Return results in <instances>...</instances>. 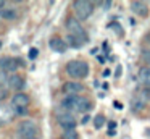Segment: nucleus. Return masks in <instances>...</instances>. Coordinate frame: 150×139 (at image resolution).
Segmentation results:
<instances>
[{"mask_svg": "<svg viewBox=\"0 0 150 139\" xmlns=\"http://www.w3.org/2000/svg\"><path fill=\"white\" fill-rule=\"evenodd\" d=\"M110 5H111V2H103V6H105V8H110Z\"/></svg>", "mask_w": 150, "mask_h": 139, "instance_id": "obj_25", "label": "nucleus"}, {"mask_svg": "<svg viewBox=\"0 0 150 139\" xmlns=\"http://www.w3.org/2000/svg\"><path fill=\"white\" fill-rule=\"evenodd\" d=\"M73 6H74L78 19H87L92 15V11H94V5L91 2H87V0H76L73 3Z\"/></svg>", "mask_w": 150, "mask_h": 139, "instance_id": "obj_4", "label": "nucleus"}, {"mask_svg": "<svg viewBox=\"0 0 150 139\" xmlns=\"http://www.w3.org/2000/svg\"><path fill=\"white\" fill-rule=\"evenodd\" d=\"M66 73L74 79H84L89 74V65L81 60H73L66 65Z\"/></svg>", "mask_w": 150, "mask_h": 139, "instance_id": "obj_2", "label": "nucleus"}, {"mask_svg": "<svg viewBox=\"0 0 150 139\" xmlns=\"http://www.w3.org/2000/svg\"><path fill=\"white\" fill-rule=\"evenodd\" d=\"M103 125H105V116L103 115H95V118H94V128L95 129H100Z\"/></svg>", "mask_w": 150, "mask_h": 139, "instance_id": "obj_17", "label": "nucleus"}, {"mask_svg": "<svg viewBox=\"0 0 150 139\" xmlns=\"http://www.w3.org/2000/svg\"><path fill=\"white\" fill-rule=\"evenodd\" d=\"M115 107H116V108H123V103H120V102H115Z\"/></svg>", "mask_w": 150, "mask_h": 139, "instance_id": "obj_24", "label": "nucleus"}, {"mask_svg": "<svg viewBox=\"0 0 150 139\" xmlns=\"http://www.w3.org/2000/svg\"><path fill=\"white\" fill-rule=\"evenodd\" d=\"M145 103H147V99L144 96H136L132 99V102H131V108H132V112H139V110H142L144 107H145Z\"/></svg>", "mask_w": 150, "mask_h": 139, "instance_id": "obj_13", "label": "nucleus"}, {"mask_svg": "<svg viewBox=\"0 0 150 139\" xmlns=\"http://www.w3.org/2000/svg\"><path fill=\"white\" fill-rule=\"evenodd\" d=\"M142 57H144V60H145L147 63L150 65V50H149V52H144V53H142Z\"/></svg>", "mask_w": 150, "mask_h": 139, "instance_id": "obj_22", "label": "nucleus"}, {"mask_svg": "<svg viewBox=\"0 0 150 139\" xmlns=\"http://www.w3.org/2000/svg\"><path fill=\"white\" fill-rule=\"evenodd\" d=\"M8 81H10V78L7 76V73L0 70V89H5V84H8Z\"/></svg>", "mask_w": 150, "mask_h": 139, "instance_id": "obj_19", "label": "nucleus"}, {"mask_svg": "<svg viewBox=\"0 0 150 139\" xmlns=\"http://www.w3.org/2000/svg\"><path fill=\"white\" fill-rule=\"evenodd\" d=\"M11 108L15 110L16 115H24V113H26V108H20V107H11Z\"/></svg>", "mask_w": 150, "mask_h": 139, "instance_id": "obj_21", "label": "nucleus"}, {"mask_svg": "<svg viewBox=\"0 0 150 139\" xmlns=\"http://www.w3.org/2000/svg\"><path fill=\"white\" fill-rule=\"evenodd\" d=\"M0 70L5 73H11V71L18 70V60L11 57H2L0 58Z\"/></svg>", "mask_w": 150, "mask_h": 139, "instance_id": "obj_7", "label": "nucleus"}, {"mask_svg": "<svg viewBox=\"0 0 150 139\" xmlns=\"http://www.w3.org/2000/svg\"><path fill=\"white\" fill-rule=\"evenodd\" d=\"M8 86L11 87L13 91H21L24 87V81L20 74H11L10 76V81H8Z\"/></svg>", "mask_w": 150, "mask_h": 139, "instance_id": "obj_11", "label": "nucleus"}, {"mask_svg": "<svg viewBox=\"0 0 150 139\" xmlns=\"http://www.w3.org/2000/svg\"><path fill=\"white\" fill-rule=\"evenodd\" d=\"M63 107H65L68 112H81L86 113L91 110V102L84 97H79V96H69L63 100Z\"/></svg>", "mask_w": 150, "mask_h": 139, "instance_id": "obj_1", "label": "nucleus"}, {"mask_svg": "<svg viewBox=\"0 0 150 139\" xmlns=\"http://www.w3.org/2000/svg\"><path fill=\"white\" fill-rule=\"evenodd\" d=\"M102 74H103V76H108V74H110V70H105Z\"/></svg>", "mask_w": 150, "mask_h": 139, "instance_id": "obj_27", "label": "nucleus"}, {"mask_svg": "<svg viewBox=\"0 0 150 139\" xmlns=\"http://www.w3.org/2000/svg\"><path fill=\"white\" fill-rule=\"evenodd\" d=\"M28 103H29V96H26V94H23V92L15 94L13 99H11V107H20V108H26Z\"/></svg>", "mask_w": 150, "mask_h": 139, "instance_id": "obj_8", "label": "nucleus"}, {"mask_svg": "<svg viewBox=\"0 0 150 139\" xmlns=\"http://www.w3.org/2000/svg\"><path fill=\"white\" fill-rule=\"evenodd\" d=\"M66 41H63L62 37H52L50 39V48H52L53 52H58V53H63V52H66Z\"/></svg>", "mask_w": 150, "mask_h": 139, "instance_id": "obj_9", "label": "nucleus"}, {"mask_svg": "<svg viewBox=\"0 0 150 139\" xmlns=\"http://www.w3.org/2000/svg\"><path fill=\"white\" fill-rule=\"evenodd\" d=\"M66 28H68L69 34L74 36L76 39H79L82 44H86V42L89 41L87 34H86L84 28H82V24L79 23L78 18H68V19H66Z\"/></svg>", "mask_w": 150, "mask_h": 139, "instance_id": "obj_3", "label": "nucleus"}, {"mask_svg": "<svg viewBox=\"0 0 150 139\" xmlns=\"http://www.w3.org/2000/svg\"><path fill=\"white\" fill-rule=\"evenodd\" d=\"M57 121H58V125L62 126L65 131H71V129L76 128V120L74 116H73L71 112H58L57 113Z\"/></svg>", "mask_w": 150, "mask_h": 139, "instance_id": "obj_6", "label": "nucleus"}, {"mask_svg": "<svg viewBox=\"0 0 150 139\" xmlns=\"http://www.w3.org/2000/svg\"><path fill=\"white\" fill-rule=\"evenodd\" d=\"M37 53H39V52H37V48H31V50H29V53H28V57H29L31 60H34V58L37 57Z\"/></svg>", "mask_w": 150, "mask_h": 139, "instance_id": "obj_20", "label": "nucleus"}, {"mask_svg": "<svg viewBox=\"0 0 150 139\" xmlns=\"http://www.w3.org/2000/svg\"><path fill=\"white\" fill-rule=\"evenodd\" d=\"M131 10H132L134 13H137L139 16H147L149 15V8H147V5L144 2H132L131 3Z\"/></svg>", "mask_w": 150, "mask_h": 139, "instance_id": "obj_12", "label": "nucleus"}, {"mask_svg": "<svg viewBox=\"0 0 150 139\" xmlns=\"http://www.w3.org/2000/svg\"><path fill=\"white\" fill-rule=\"evenodd\" d=\"M120 74H121V66H118L116 68V76H120Z\"/></svg>", "mask_w": 150, "mask_h": 139, "instance_id": "obj_26", "label": "nucleus"}, {"mask_svg": "<svg viewBox=\"0 0 150 139\" xmlns=\"http://www.w3.org/2000/svg\"><path fill=\"white\" fill-rule=\"evenodd\" d=\"M0 16L4 19H15L18 16V11L15 8H2L0 10Z\"/></svg>", "mask_w": 150, "mask_h": 139, "instance_id": "obj_15", "label": "nucleus"}, {"mask_svg": "<svg viewBox=\"0 0 150 139\" xmlns=\"http://www.w3.org/2000/svg\"><path fill=\"white\" fill-rule=\"evenodd\" d=\"M63 91H65L66 96H78L79 92L82 91V84L79 83H66L65 86H63Z\"/></svg>", "mask_w": 150, "mask_h": 139, "instance_id": "obj_10", "label": "nucleus"}, {"mask_svg": "<svg viewBox=\"0 0 150 139\" xmlns=\"http://www.w3.org/2000/svg\"><path fill=\"white\" fill-rule=\"evenodd\" d=\"M18 136L21 139H37V126L34 121H21L18 126Z\"/></svg>", "mask_w": 150, "mask_h": 139, "instance_id": "obj_5", "label": "nucleus"}, {"mask_svg": "<svg viewBox=\"0 0 150 139\" xmlns=\"http://www.w3.org/2000/svg\"><path fill=\"white\" fill-rule=\"evenodd\" d=\"M4 5H5V3H4V2H2V0H0V10L4 8Z\"/></svg>", "mask_w": 150, "mask_h": 139, "instance_id": "obj_28", "label": "nucleus"}, {"mask_svg": "<svg viewBox=\"0 0 150 139\" xmlns=\"http://www.w3.org/2000/svg\"><path fill=\"white\" fill-rule=\"evenodd\" d=\"M0 48H2V42H0Z\"/></svg>", "mask_w": 150, "mask_h": 139, "instance_id": "obj_29", "label": "nucleus"}, {"mask_svg": "<svg viewBox=\"0 0 150 139\" xmlns=\"http://www.w3.org/2000/svg\"><path fill=\"white\" fill-rule=\"evenodd\" d=\"M66 45H69V47H73V48H79L82 45V42L79 41V39H76L74 36L68 34L66 36Z\"/></svg>", "mask_w": 150, "mask_h": 139, "instance_id": "obj_16", "label": "nucleus"}, {"mask_svg": "<svg viewBox=\"0 0 150 139\" xmlns=\"http://www.w3.org/2000/svg\"><path fill=\"white\" fill-rule=\"evenodd\" d=\"M139 83L144 86H150V66H142L139 70Z\"/></svg>", "mask_w": 150, "mask_h": 139, "instance_id": "obj_14", "label": "nucleus"}, {"mask_svg": "<svg viewBox=\"0 0 150 139\" xmlns=\"http://www.w3.org/2000/svg\"><path fill=\"white\" fill-rule=\"evenodd\" d=\"M7 97V89H0V99Z\"/></svg>", "mask_w": 150, "mask_h": 139, "instance_id": "obj_23", "label": "nucleus"}, {"mask_svg": "<svg viewBox=\"0 0 150 139\" xmlns=\"http://www.w3.org/2000/svg\"><path fill=\"white\" fill-rule=\"evenodd\" d=\"M62 139H79V136H78V133H76V129H71V131L63 133Z\"/></svg>", "mask_w": 150, "mask_h": 139, "instance_id": "obj_18", "label": "nucleus"}]
</instances>
